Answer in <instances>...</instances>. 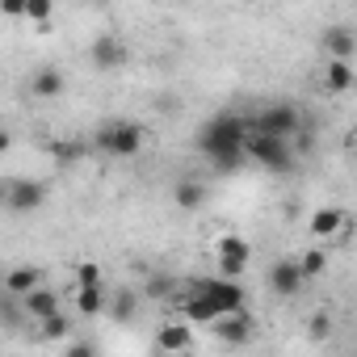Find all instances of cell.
Returning <instances> with one entry per match:
<instances>
[{
  "label": "cell",
  "instance_id": "cell-10",
  "mask_svg": "<svg viewBox=\"0 0 357 357\" xmlns=\"http://www.w3.org/2000/svg\"><path fill=\"white\" fill-rule=\"evenodd\" d=\"M211 332H215L223 344H248L252 332H257V324H252V315H248V307H244V311H231V315L211 319Z\"/></svg>",
  "mask_w": 357,
  "mask_h": 357
},
{
  "label": "cell",
  "instance_id": "cell-24",
  "mask_svg": "<svg viewBox=\"0 0 357 357\" xmlns=\"http://www.w3.org/2000/svg\"><path fill=\"white\" fill-rule=\"evenodd\" d=\"M51 17H55V0H26V22L47 26Z\"/></svg>",
  "mask_w": 357,
  "mask_h": 357
},
{
  "label": "cell",
  "instance_id": "cell-27",
  "mask_svg": "<svg viewBox=\"0 0 357 357\" xmlns=\"http://www.w3.org/2000/svg\"><path fill=\"white\" fill-rule=\"evenodd\" d=\"M89 147L84 143H55V155H63V160H76V155H84Z\"/></svg>",
  "mask_w": 357,
  "mask_h": 357
},
{
  "label": "cell",
  "instance_id": "cell-15",
  "mask_svg": "<svg viewBox=\"0 0 357 357\" xmlns=\"http://www.w3.org/2000/svg\"><path fill=\"white\" fill-rule=\"evenodd\" d=\"M63 89H68V76L59 68H38L34 80H30V93L38 101H55V97H63Z\"/></svg>",
  "mask_w": 357,
  "mask_h": 357
},
{
  "label": "cell",
  "instance_id": "cell-26",
  "mask_svg": "<svg viewBox=\"0 0 357 357\" xmlns=\"http://www.w3.org/2000/svg\"><path fill=\"white\" fill-rule=\"evenodd\" d=\"M328 332H332V315H328V311H315V315H311V336L319 340V336H328Z\"/></svg>",
  "mask_w": 357,
  "mask_h": 357
},
{
  "label": "cell",
  "instance_id": "cell-20",
  "mask_svg": "<svg viewBox=\"0 0 357 357\" xmlns=\"http://www.w3.org/2000/svg\"><path fill=\"white\" fill-rule=\"evenodd\" d=\"M172 198H176V206H181V211H198L206 202V190L198 181H181V185L172 190Z\"/></svg>",
  "mask_w": 357,
  "mask_h": 357
},
{
  "label": "cell",
  "instance_id": "cell-21",
  "mask_svg": "<svg viewBox=\"0 0 357 357\" xmlns=\"http://www.w3.org/2000/svg\"><path fill=\"white\" fill-rule=\"evenodd\" d=\"M298 261V269H303V278L311 282V278H324V269H328V252L324 248H307L303 257H294Z\"/></svg>",
  "mask_w": 357,
  "mask_h": 357
},
{
  "label": "cell",
  "instance_id": "cell-2",
  "mask_svg": "<svg viewBox=\"0 0 357 357\" xmlns=\"http://www.w3.org/2000/svg\"><path fill=\"white\" fill-rule=\"evenodd\" d=\"M143 126L139 122H130V118H109L101 130H97V139H93V147L101 151V155H114V160H130V155H139L143 151Z\"/></svg>",
  "mask_w": 357,
  "mask_h": 357
},
{
  "label": "cell",
  "instance_id": "cell-8",
  "mask_svg": "<svg viewBox=\"0 0 357 357\" xmlns=\"http://www.w3.org/2000/svg\"><path fill=\"white\" fill-rule=\"evenodd\" d=\"M303 286H307V278H303L294 257H282V261L269 265V290L278 298H294V294H303Z\"/></svg>",
  "mask_w": 357,
  "mask_h": 357
},
{
  "label": "cell",
  "instance_id": "cell-18",
  "mask_svg": "<svg viewBox=\"0 0 357 357\" xmlns=\"http://www.w3.org/2000/svg\"><path fill=\"white\" fill-rule=\"evenodd\" d=\"M43 282V269H34V265H17V269H9L5 273V294H13V298H22L26 290H34Z\"/></svg>",
  "mask_w": 357,
  "mask_h": 357
},
{
  "label": "cell",
  "instance_id": "cell-1",
  "mask_svg": "<svg viewBox=\"0 0 357 357\" xmlns=\"http://www.w3.org/2000/svg\"><path fill=\"white\" fill-rule=\"evenodd\" d=\"M244 135H248V118H240V114H215L198 130V151L219 172H231L244 160Z\"/></svg>",
  "mask_w": 357,
  "mask_h": 357
},
{
  "label": "cell",
  "instance_id": "cell-22",
  "mask_svg": "<svg viewBox=\"0 0 357 357\" xmlns=\"http://www.w3.org/2000/svg\"><path fill=\"white\" fill-rule=\"evenodd\" d=\"M139 315V294L135 290H118V298H114V319L118 324H130Z\"/></svg>",
  "mask_w": 357,
  "mask_h": 357
},
{
  "label": "cell",
  "instance_id": "cell-3",
  "mask_svg": "<svg viewBox=\"0 0 357 357\" xmlns=\"http://www.w3.org/2000/svg\"><path fill=\"white\" fill-rule=\"evenodd\" d=\"M244 155L257 160V164L269 168V172H290V168H294V143H290V139H278V135L248 130V135H244Z\"/></svg>",
  "mask_w": 357,
  "mask_h": 357
},
{
  "label": "cell",
  "instance_id": "cell-30",
  "mask_svg": "<svg viewBox=\"0 0 357 357\" xmlns=\"http://www.w3.org/2000/svg\"><path fill=\"white\" fill-rule=\"evenodd\" d=\"M101 5H105V0H101Z\"/></svg>",
  "mask_w": 357,
  "mask_h": 357
},
{
  "label": "cell",
  "instance_id": "cell-6",
  "mask_svg": "<svg viewBox=\"0 0 357 357\" xmlns=\"http://www.w3.org/2000/svg\"><path fill=\"white\" fill-rule=\"evenodd\" d=\"M215 257H219V273H223V278H240V273L248 269V261H252V244H248L244 236L227 231V236H219Z\"/></svg>",
  "mask_w": 357,
  "mask_h": 357
},
{
  "label": "cell",
  "instance_id": "cell-12",
  "mask_svg": "<svg viewBox=\"0 0 357 357\" xmlns=\"http://www.w3.org/2000/svg\"><path fill=\"white\" fill-rule=\"evenodd\" d=\"M17 303H22V311H26L30 319H47L51 311H59V290H51L47 282H38V286H34V290H26Z\"/></svg>",
  "mask_w": 357,
  "mask_h": 357
},
{
  "label": "cell",
  "instance_id": "cell-13",
  "mask_svg": "<svg viewBox=\"0 0 357 357\" xmlns=\"http://www.w3.org/2000/svg\"><path fill=\"white\" fill-rule=\"evenodd\" d=\"M319 47H324V55H328V59H353L357 38H353V30H349V26H328V30L319 34Z\"/></svg>",
  "mask_w": 357,
  "mask_h": 357
},
{
  "label": "cell",
  "instance_id": "cell-7",
  "mask_svg": "<svg viewBox=\"0 0 357 357\" xmlns=\"http://www.w3.org/2000/svg\"><path fill=\"white\" fill-rule=\"evenodd\" d=\"M89 59H93V68H101V72H118V68L130 59V47H126L118 34H97V38L89 43Z\"/></svg>",
  "mask_w": 357,
  "mask_h": 357
},
{
  "label": "cell",
  "instance_id": "cell-9",
  "mask_svg": "<svg viewBox=\"0 0 357 357\" xmlns=\"http://www.w3.org/2000/svg\"><path fill=\"white\" fill-rule=\"evenodd\" d=\"M43 202H47V185L43 181H30V176H26V181H9L5 185V206L17 211V215H30Z\"/></svg>",
  "mask_w": 357,
  "mask_h": 357
},
{
  "label": "cell",
  "instance_id": "cell-11",
  "mask_svg": "<svg viewBox=\"0 0 357 357\" xmlns=\"http://www.w3.org/2000/svg\"><path fill=\"white\" fill-rule=\"evenodd\" d=\"M307 227H311L315 240H332V236L349 231V215L340 206H319V211H311V223Z\"/></svg>",
  "mask_w": 357,
  "mask_h": 357
},
{
  "label": "cell",
  "instance_id": "cell-5",
  "mask_svg": "<svg viewBox=\"0 0 357 357\" xmlns=\"http://www.w3.org/2000/svg\"><path fill=\"white\" fill-rule=\"evenodd\" d=\"M248 130H261V135H278V139H294L303 130V114L294 105H265L248 118Z\"/></svg>",
  "mask_w": 357,
  "mask_h": 357
},
{
  "label": "cell",
  "instance_id": "cell-29",
  "mask_svg": "<svg viewBox=\"0 0 357 357\" xmlns=\"http://www.w3.org/2000/svg\"><path fill=\"white\" fill-rule=\"evenodd\" d=\"M9 143H13V139H9V130H5V126H0V155H5V151H9Z\"/></svg>",
  "mask_w": 357,
  "mask_h": 357
},
{
  "label": "cell",
  "instance_id": "cell-4",
  "mask_svg": "<svg viewBox=\"0 0 357 357\" xmlns=\"http://www.w3.org/2000/svg\"><path fill=\"white\" fill-rule=\"evenodd\" d=\"M190 290H198V294L215 307V319L248 307V294H244L240 278H223V273H219V278H198V282H190Z\"/></svg>",
  "mask_w": 357,
  "mask_h": 357
},
{
  "label": "cell",
  "instance_id": "cell-19",
  "mask_svg": "<svg viewBox=\"0 0 357 357\" xmlns=\"http://www.w3.org/2000/svg\"><path fill=\"white\" fill-rule=\"evenodd\" d=\"M181 311H185L190 324H211V319H215V307H211L198 290H190V286H185V294H181Z\"/></svg>",
  "mask_w": 357,
  "mask_h": 357
},
{
  "label": "cell",
  "instance_id": "cell-28",
  "mask_svg": "<svg viewBox=\"0 0 357 357\" xmlns=\"http://www.w3.org/2000/svg\"><path fill=\"white\" fill-rule=\"evenodd\" d=\"M76 282H101V269L97 265H80L76 269Z\"/></svg>",
  "mask_w": 357,
  "mask_h": 357
},
{
  "label": "cell",
  "instance_id": "cell-23",
  "mask_svg": "<svg viewBox=\"0 0 357 357\" xmlns=\"http://www.w3.org/2000/svg\"><path fill=\"white\" fill-rule=\"evenodd\" d=\"M38 324H43V336H47V340H63V336L72 332V324H68V315H63V311H51V315H47V319H38Z\"/></svg>",
  "mask_w": 357,
  "mask_h": 357
},
{
  "label": "cell",
  "instance_id": "cell-25",
  "mask_svg": "<svg viewBox=\"0 0 357 357\" xmlns=\"http://www.w3.org/2000/svg\"><path fill=\"white\" fill-rule=\"evenodd\" d=\"M0 17H13V22H26V0H0Z\"/></svg>",
  "mask_w": 357,
  "mask_h": 357
},
{
  "label": "cell",
  "instance_id": "cell-16",
  "mask_svg": "<svg viewBox=\"0 0 357 357\" xmlns=\"http://www.w3.org/2000/svg\"><path fill=\"white\" fill-rule=\"evenodd\" d=\"M324 89L328 93H349L353 89V59H328L324 63Z\"/></svg>",
  "mask_w": 357,
  "mask_h": 357
},
{
  "label": "cell",
  "instance_id": "cell-17",
  "mask_svg": "<svg viewBox=\"0 0 357 357\" xmlns=\"http://www.w3.org/2000/svg\"><path fill=\"white\" fill-rule=\"evenodd\" d=\"M76 311L89 315V319L101 315V311H105V286H101V282H80V286H76Z\"/></svg>",
  "mask_w": 357,
  "mask_h": 357
},
{
  "label": "cell",
  "instance_id": "cell-14",
  "mask_svg": "<svg viewBox=\"0 0 357 357\" xmlns=\"http://www.w3.org/2000/svg\"><path fill=\"white\" fill-rule=\"evenodd\" d=\"M194 344V324L185 319V324H164L160 332H155V349L160 353H185Z\"/></svg>",
  "mask_w": 357,
  "mask_h": 357
}]
</instances>
